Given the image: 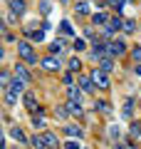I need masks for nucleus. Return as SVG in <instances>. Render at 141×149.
<instances>
[{
    "mask_svg": "<svg viewBox=\"0 0 141 149\" xmlns=\"http://www.w3.org/2000/svg\"><path fill=\"white\" fill-rule=\"evenodd\" d=\"M134 27H136L134 20H124V32H134Z\"/></svg>",
    "mask_w": 141,
    "mask_h": 149,
    "instance_id": "bb28decb",
    "label": "nucleus"
},
{
    "mask_svg": "<svg viewBox=\"0 0 141 149\" xmlns=\"http://www.w3.org/2000/svg\"><path fill=\"white\" fill-rule=\"evenodd\" d=\"M67 95H69V100H82V92H79L74 85H69V87H67Z\"/></svg>",
    "mask_w": 141,
    "mask_h": 149,
    "instance_id": "6ab92c4d",
    "label": "nucleus"
},
{
    "mask_svg": "<svg viewBox=\"0 0 141 149\" xmlns=\"http://www.w3.org/2000/svg\"><path fill=\"white\" fill-rule=\"evenodd\" d=\"M17 52H20V57L25 60V62H30V65H35V62H37L35 50H32V45H30V42H17Z\"/></svg>",
    "mask_w": 141,
    "mask_h": 149,
    "instance_id": "f257e3e1",
    "label": "nucleus"
},
{
    "mask_svg": "<svg viewBox=\"0 0 141 149\" xmlns=\"http://www.w3.org/2000/svg\"><path fill=\"white\" fill-rule=\"evenodd\" d=\"M0 82H3V87H5V90H8V87H10V74H8V72H3V74H0Z\"/></svg>",
    "mask_w": 141,
    "mask_h": 149,
    "instance_id": "393cba45",
    "label": "nucleus"
},
{
    "mask_svg": "<svg viewBox=\"0 0 141 149\" xmlns=\"http://www.w3.org/2000/svg\"><path fill=\"white\" fill-rule=\"evenodd\" d=\"M62 80H64V85H67V87H69V85H74V80H72V74H64Z\"/></svg>",
    "mask_w": 141,
    "mask_h": 149,
    "instance_id": "c756f323",
    "label": "nucleus"
},
{
    "mask_svg": "<svg viewBox=\"0 0 141 149\" xmlns=\"http://www.w3.org/2000/svg\"><path fill=\"white\" fill-rule=\"evenodd\" d=\"M17 100H20V95H15V92L5 90V102H8V104H10V107H15V102H17Z\"/></svg>",
    "mask_w": 141,
    "mask_h": 149,
    "instance_id": "a211bd4d",
    "label": "nucleus"
},
{
    "mask_svg": "<svg viewBox=\"0 0 141 149\" xmlns=\"http://www.w3.org/2000/svg\"><path fill=\"white\" fill-rule=\"evenodd\" d=\"M42 137H45V144H47V149H57V137H55L52 132H45Z\"/></svg>",
    "mask_w": 141,
    "mask_h": 149,
    "instance_id": "9d476101",
    "label": "nucleus"
},
{
    "mask_svg": "<svg viewBox=\"0 0 141 149\" xmlns=\"http://www.w3.org/2000/svg\"><path fill=\"white\" fill-rule=\"evenodd\" d=\"M67 107H69V112H72V114H82V100H69Z\"/></svg>",
    "mask_w": 141,
    "mask_h": 149,
    "instance_id": "f8f14e48",
    "label": "nucleus"
},
{
    "mask_svg": "<svg viewBox=\"0 0 141 149\" xmlns=\"http://www.w3.org/2000/svg\"><path fill=\"white\" fill-rule=\"evenodd\" d=\"M69 70H72V72H79V70H82V62H79V57H72V60H69Z\"/></svg>",
    "mask_w": 141,
    "mask_h": 149,
    "instance_id": "aec40b11",
    "label": "nucleus"
},
{
    "mask_svg": "<svg viewBox=\"0 0 141 149\" xmlns=\"http://www.w3.org/2000/svg\"><path fill=\"white\" fill-rule=\"evenodd\" d=\"M131 132H134V134H141V122H134V124H131Z\"/></svg>",
    "mask_w": 141,
    "mask_h": 149,
    "instance_id": "c85d7f7f",
    "label": "nucleus"
},
{
    "mask_svg": "<svg viewBox=\"0 0 141 149\" xmlns=\"http://www.w3.org/2000/svg\"><path fill=\"white\" fill-rule=\"evenodd\" d=\"M67 149H79V142H74V139H72V142H67Z\"/></svg>",
    "mask_w": 141,
    "mask_h": 149,
    "instance_id": "2f4dec72",
    "label": "nucleus"
},
{
    "mask_svg": "<svg viewBox=\"0 0 141 149\" xmlns=\"http://www.w3.org/2000/svg\"><path fill=\"white\" fill-rule=\"evenodd\" d=\"M32 127L35 129H45V119L42 117H32Z\"/></svg>",
    "mask_w": 141,
    "mask_h": 149,
    "instance_id": "b1692460",
    "label": "nucleus"
},
{
    "mask_svg": "<svg viewBox=\"0 0 141 149\" xmlns=\"http://www.w3.org/2000/svg\"><path fill=\"white\" fill-rule=\"evenodd\" d=\"M32 147H35V149H47L45 137H35V139H32Z\"/></svg>",
    "mask_w": 141,
    "mask_h": 149,
    "instance_id": "412c9836",
    "label": "nucleus"
},
{
    "mask_svg": "<svg viewBox=\"0 0 141 149\" xmlns=\"http://www.w3.org/2000/svg\"><path fill=\"white\" fill-rule=\"evenodd\" d=\"M15 74L20 77V80H25V82H30L32 77H30V72L25 70V65H15Z\"/></svg>",
    "mask_w": 141,
    "mask_h": 149,
    "instance_id": "1a4fd4ad",
    "label": "nucleus"
},
{
    "mask_svg": "<svg viewBox=\"0 0 141 149\" xmlns=\"http://www.w3.org/2000/svg\"><path fill=\"white\" fill-rule=\"evenodd\" d=\"M10 137L15 139V142H27L25 132H22V129H17V127H12V129H10Z\"/></svg>",
    "mask_w": 141,
    "mask_h": 149,
    "instance_id": "2eb2a0df",
    "label": "nucleus"
},
{
    "mask_svg": "<svg viewBox=\"0 0 141 149\" xmlns=\"http://www.w3.org/2000/svg\"><path fill=\"white\" fill-rule=\"evenodd\" d=\"M10 10L15 15H22L25 13V0H10Z\"/></svg>",
    "mask_w": 141,
    "mask_h": 149,
    "instance_id": "423d86ee",
    "label": "nucleus"
},
{
    "mask_svg": "<svg viewBox=\"0 0 141 149\" xmlns=\"http://www.w3.org/2000/svg\"><path fill=\"white\" fill-rule=\"evenodd\" d=\"M64 132H67L69 137H82V129H79L77 124H67V127H64Z\"/></svg>",
    "mask_w": 141,
    "mask_h": 149,
    "instance_id": "f3484780",
    "label": "nucleus"
},
{
    "mask_svg": "<svg viewBox=\"0 0 141 149\" xmlns=\"http://www.w3.org/2000/svg\"><path fill=\"white\" fill-rule=\"evenodd\" d=\"M84 47H87V42H84L82 37H77V40H74V50H77V52H82Z\"/></svg>",
    "mask_w": 141,
    "mask_h": 149,
    "instance_id": "a878e982",
    "label": "nucleus"
},
{
    "mask_svg": "<svg viewBox=\"0 0 141 149\" xmlns=\"http://www.w3.org/2000/svg\"><path fill=\"white\" fill-rule=\"evenodd\" d=\"M134 57H136V62H141V47H134Z\"/></svg>",
    "mask_w": 141,
    "mask_h": 149,
    "instance_id": "7c9ffc66",
    "label": "nucleus"
},
{
    "mask_svg": "<svg viewBox=\"0 0 141 149\" xmlns=\"http://www.w3.org/2000/svg\"><path fill=\"white\" fill-rule=\"evenodd\" d=\"M25 107H27L30 112H35V109H37V97L32 95V92H27V95H25Z\"/></svg>",
    "mask_w": 141,
    "mask_h": 149,
    "instance_id": "6e6552de",
    "label": "nucleus"
},
{
    "mask_svg": "<svg viewBox=\"0 0 141 149\" xmlns=\"http://www.w3.org/2000/svg\"><path fill=\"white\" fill-rule=\"evenodd\" d=\"M79 85H82V90H84V92H92L94 87H97L92 77H79Z\"/></svg>",
    "mask_w": 141,
    "mask_h": 149,
    "instance_id": "9b49d317",
    "label": "nucleus"
},
{
    "mask_svg": "<svg viewBox=\"0 0 141 149\" xmlns=\"http://www.w3.org/2000/svg\"><path fill=\"white\" fill-rule=\"evenodd\" d=\"M92 22H94V25H109V17H106V13H97V15H94L92 17Z\"/></svg>",
    "mask_w": 141,
    "mask_h": 149,
    "instance_id": "ddd939ff",
    "label": "nucleus"
},
{
    "mask_svg": "<svg viewBox=\"0 0 141 149\" xmlns=\"http://www.w3.org/2000/svg\"><path fill=\"white\" fill-rule=\"evenodd\" d=\"M131 112H134V102L126 100V104H124V117H131Z\"/></svg>",
    "mask_w": 141,
    "mask_h": 149,
    "instance_id": "5701e85b",
    "label": "nucleus"
},
{
    "mask_svg": "<svg viewBox=\"0 0 141 149\" xmlns=\"http://www.w3.org/2000/svg\"><path fill=\"white\" fill-rule=\"evenodd\" d=\"M62 47H64V40H62V37H57V40H55V42L52 45H50V52H52V55H62Z\"/></svg>",
    "mask_w": 141,
    "mask_h": 149,
    "instance_id": "4468645a",
    "label": "nucleus"
},
{
    "mask_svg": "<svg viewBox=\"0 0 141 149\" xmlns=\"http://www.w3.org/2000/svg\"><path fill=\"white\" fill-rule=\"evenodd\" d=\"M77 13H89V3H77Z\"/></svg>",
    "mask_w": 141,
    "mask_h": 149,
    "instance_id": "cd10ccee",
    "label": "nucleus"
},
{
    "mask_svg": "<svg viewBox=\"0 0 141 149\" xmlns=\"http://www.w3.org/2000/svg\"><path fill=\"white\" fill-rule=\"evenodd\" d=\"M59 3H67V0H59Z\"/></svg>",
    "mask_w": 141,
    "mask_h": 149,
    "instance_id": "e433bc0d",
    "label": "nucleus"
},
{
    "mask_svg": "<svg viewBox=\"0 0 141 149\" xmlns=\"http://www.w3.org/2000/svg\"><path fill=\"white\" fill-rule=\"evenodd\" d=\"M92 80H94V85H99L102 90H106V87H109V77H106V72L102 67H97L92 72Z\"/></svg>",
    "mask_w": 141,
    "mask_h": 149,
    "instance_id": "f03ea898",
    "label": "nucleus"
},
{
    "mask_svg": "<svg viewBox=\"0 0 141 149\" xmlns=\"http://www.w3.org/2000/svg\"><path fill=\"white\" fill-rule=\"evenodd\" d=\"M114 149H126V147H124V144H119V142H116V144H114Z\"/></svg>",
    "mask_w": 141,
    "mask_h": 149,
    "instance_id": "f704fd0d",
    "label": "nucleus"
},
{
    "mask_svg": "<svg viewBox=\"0 0 141 149\" xmlns=\"http://www.w3.org/2000/svg\"><path fill=\"white\" fill-rule=\"evenodd\" d=\"M106 30H109V32H114V30H124V20H121V17H111L109 25H106Z\"/></svg>",
    "mask_w": 141,
    "mask_h": 149,
    "instance_id": "0eeeda50",
    "label": "nucleus"
},
{
    "mask_svg": "<svg viewBox=\"0 0 141 149\" xmlns=\"http://www.w3.org/2000/svg\"><path fill=\"white\" fill-rule=\"evenodd\" d=\"M136 74H141V65H136Z\"/></svg>",
    "mask_w": 141,
    "mask_h": 149,
    "instance_id": "c9c22d12",
    "label": "nucleus"
},
{
    "mask_svg": "<svg viewBox=\"0 0 141 149\" xmlns=\"http://www.w3.org/2000/svg\"><path fill=\"white\" fill-rule=\"evenodd\" d=\"M25 85H27V82L17 77L15 82H10V87H8V90H10V92H15V95H22V92H25Z\"/></svg>",
    "mask_w": 141,
    "mask_h": 149,
    "instance_id": "39448f33",
    "label": "nucleus"
},
{
    "mask_svg": "<svg viewBox=\"0 0 141 149\" xmlns=\"http://www.w3.org/2000/svg\"><path fill=\"white\" fill-rule=\"evenodd\" d=\"M40 65H42V67L47 70V72H55V70H59V60L55 57V55H50V57H45V60H42Z\"/></svg>",
    "mask_w": 141,
    "mask_h": 149,
    "instance_id": "20e7f679",
    "label": "nucleus"
},
{
    "mask_svg": "<svg viewBox=\"0 0 141 149\" xmlns=\"http://www.w3.org/2000/svg\"><path fill=\"white\" fill-rule=\"evenodd\" d=\"M97 109H102V112H106L109 107H106V102H97Z\"/></svg>",
    "mask_w": 141,
    "mask_h": 149,
    "instance_id": "473e14b6",
    "label": "nucleus"
},
{
    "mask_svg": "<svg viewBox=\"0 0 141 149\" xmlns=\"http://www.w3.org/2000/svg\"><path fill=\"white\" fill-rule=\"evenodd\" d=\"M126 52V42L124 40H114V42H109V55L111 57H119V55Z\"/></svg>",
    "mask_w": 141,
    "mask_h": 149,
    "instance_id": "7ed1b4c3",
    "label": "nucleus"
},
{
    "mask_svg": "<svg viewBox=\"0 0 141 149\" xmlns=\"http://www.w3.org/2000/svg\"><path fill=\"white\" fill-rule=\"evenodd\" d=\"M99 67L104 70V72H109V70H114V60H111V57H102L99 60Z\"/></svg>",
    "mask_w": 141,
    "mask_h": 149,
    "instance_id": "dca6fc26",
    "label": "nucleus"
},
{
    "mask_svg": "<svg viewBox=\"0 0 141 149\" xmlns=\"http://www.w3.org/2000/svg\"><path fill=\"white\" fill-rule=\"evenodd\" d=\"M40 8H42V13H45V15L50 13V3H40Z\"/></svg>",
    "mask_w": 141,
    "mask_h": 149,
    "instance_id": "72a5a7b5",
    "label": "nucleus"
},
{
    "mask_svg": "<svg viewBox=\"0 0 141 149\" xmlns=\"http://www.w3.org/2000/svg\"><path fill=\"white\" fill-rule=\"evenodd\" d=\"M62 32H64V35H74V30H72V22H69V20H62Z\"/></svg>",
    "mask_w": 141,
    "mask_h": 149,
    "instance_id": "4be33fe9",
    "label": "nucleus"
}]
</instances>
